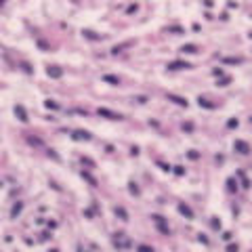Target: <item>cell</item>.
I'll return each mask as SVG.
<instances>
[{
  "label": "cell",
  "mask_w": 252,
  "mask_h": 252,
  "mask_svg": "<svg viewBox=\"0 0 252 252\" xmlns=\"http://www.w3.org/2000/svg\"><path fill=\"white\" fill-rule=\"evenodd\" d=\"M151 221L158 225V231H160V233L170 235V227H168V223H166V218H164V217H160V214H151Z\"/></svg>",
  "instance_id": "6da1fadb"
},
{
  "label": "cell",
  "mask_w": 252,
  "mask_h": 252,
  "mask_svg": "<svg viewBox=\"0 0 252 252\" xmlns=\"http://www.w3.org/2000/svg\"><path fill=\"white\" fill-rule=\"evenodd\" d=\"M97 113H99V116H103V118H107V120H124L122 113H116V112H112V109H107V107H99Z\"/></svg>",
  "instance_id": "7a4b0ae2"
},
{
  "label": "cell",
  "mask_w": 252,
  "mask_h": 252,
  "mask_svg": "<svg viewBox=\"0 0 252 252\" xmlns=\"http://www.w3.org/2000/svg\"><path fill=\"white\" fill-rule=\"evenodd\" d=\"M166 67H168L170 71H179V70H191L193 65H191V63H187V61H170Z\"/></svg>",
  "instance_id": "3957f363"
},
{
  "label": "cell",
  "mask_w": 252,
  "mask_h": 252,
  "mask_svg": "<svg viewBox=\"0 0 252 252\" xmlns=\"http://www.w3.org/2000/svg\"><path fill=\"white\" fill-rule=\"evenodd\" d=\"M233 149H235L238 154H242V155H248V154H250V145H248L246 141H242V139H238L235 143H233Z\"/></svg>",
  "instance_id": "277c9868"
},
{
  "label": "cell",
  "mask_w": 252,
  "mask_h": 252,
  "mask_svg": "<svg viewBox=\"0 0 252 252\" xmlns=\"http://www.w3.org/2000/svg\"><path fill=\"white\" fill-rule=\"evenodd\" d=\"M166 99H168V101H172L175 105H179V107H187V105H189V101L185 97H179V95H172V92H168Z\"/></svg>",
  "instance_id": "5b68a950"
},
{
  "label": "cell",
  "mask_w": 252,
  "mask_h": 252,
  "mask_svg": "<svg viewBox=\"0 0 252 252\" xmlns=\"http://www.w3.org/2000/svg\"><path fill=\"white\" fill-rule=\"evenodd\" d=\"M46 76L53 78V80H59V78L63 76V67H59V65H50V67H46Z\"/></svg>",
  "instance_id": "8992f818"
},
{
  "label": "cell",
  "mask_w": 252,
  "mask_h": 252,
  "mask_svg": "<svg viewBox=\"0 0 252 252\" xmlns=\"http://www.w3.org/2000/svg\"><path fill=\"white\" fill-rule=\"evenodd\" d=\"M70 137H71L74 141H91V139H92V134L88 133V130H74Z\"/></svg>",
  "instance_id": "52a82bcc"
},
{
  "label": "cell",
  "mask_w": 252,
  "mask_h": 252,
  "mask_svg": "<svg viewBox=\"0 0 252 252\" xmlns=\"http://www.w3.org/2000/svg\"><path fill=\"white\" fill-rule=\"evenodd\" d=\"M82 36L86 38V40H92V42H101L105 38V36L97 34V32H92V29H82Z\"/></svg>",
  "instance_id": "ba28073f"
},
{
  "label": "cell",
  "mask_w": 252,
  "mask_h": 252,
  "mask_svg": "<svg viewBox=\"0 0 252 252\" xmlns=\"http://www.w3.org/2000/svg\"><path fill=\"white\" fill-rule=\"evenodd\" d=\"M176 210H179V212H181L185 218H193V210L189 208L185 202H179V204H176Z\"/></svg>",
  "instance_id": "9c48e42d"
},
{
  "label": "cell",
  "mask_w": 252,
  "mask_h": 252,
  "mask_svg": "<svg viewBox=\"0 0 252 252\" xmlns=\"http://www.w3.org/2000/svg\"><path fill=\"white\" fill-rule=\"evenodd\" d=\"M15 116H17V120H19V122H23V124H25V122H28V112H25V107H23V105H15Z\"/></svg>",
  "instance_id": "30bf717a"
},
{
  "label": "cell",
  "mask_w": 252,
  "mask_h": 252,
  "mask_svg": "<svg viewBox=\"0 0 252 252\" xmlns=\"http://www.w3.org/2000/svg\"><path fill=\"white\" fill-rule=\"evenodd\" d=\"M113 244L118 246V248H126V246H130V239H126L124 233H116L113 235Z\"/></svg>",
  "instance_id": "8fae6325"
},
{
  "label": "cell",
  "mask_w": 252,
  "mask_h": 252,
  "mask_svg": "<svg viewBox=\"0 0 252 252\" xmlns=\"http://www.w3.org/2000/svg\"><path fill=\"white\" fill-rule=\"evenodd\" d=\"M134 42L133 40H126V42H120V44H116V46H112V55H118V53H122L124 49H130Z\"/></svg>",
  "instance_id": "7c38bea8"
},
{
  "label": "cell",
  "mask_w": 252,
  "mask_h": 252,
  "mask_svg": "<svg viewBox=\"0 0 252 252\" xmlns=\"http://www.w3.org/2000/svg\"><path fill=\"white\" fill-rule=\"evenodd\" d=\"M101 80L107 84H112V86H120V78L118 76H113V74H103L101 76Z\"/></svg>",
  "instance_id": "4fadbf2b"
},
{
  "label": "cell",
  "mask_w": 252,
  "mask_h": 252,
  "mask_svg": "<svg viewBox=\"0 0 252 252\" xmlns=\"http://www.w3.org/2000/svg\"><path fill=\"white\" fill-rule=\"evenodd\" d=\"M179 50H181L183 55H196V53H197L200 49H197L196 44H183V46H181Z\"/></svg>",
  "instance_id": "5bb4252c"
},
{
  "label": "cell",
  "mask_w": 252,
  "mask_h": 252,
  "mask_svg": "<svg viewBox=\"0 0 252 252\" xmlns=\"http://www.w3.org/2000/svg\"><path fill=\"white\" fill-rule=\"evenodd\" d=\"M80 175H82V179H84V181H88V183H91L92 187H99V181H97V179H95V176L91 175V172H88V170H82Z\"/></svg>",
  "instance_id": "9a60e30c"
},
{
  "label": "cell",
  "mask_w": 252,
  "mask_h": 252,
  "mask_svg": "<svg viewBox=\"0 0 252 252\" xmlns=\"http://www.w3.org/2000/svg\"><path fill=\"white\" fill-rule=\"evenodd\" d=\"M21 210H23V202H15L11 208V218H17L21 214Z\"/></svg>",
  "instance_id": "2e32d148"
},
{
  "label": "cell",
  "mask_w": 252,
  "mask_h": 252,
  "mask_svg": "<svg viewBox=\"0 0 252 252\" xmlns=\"http://www.w3.org/2000/svg\"><path fill=\"white\" fill-rule=\"evenodd\" d=\"M113 212H116V217H118L120 221H124V223L128 221V212H126L122 206H116V208H113Z\"/></svg>",
  "instance_id": "e0dca14e"
},
{
  "label": "cell",
  "mask_w": 252,
  "mask_h": 252,
  "mask_svg": "<svg viewBox=\"0 0 252 252\" xmlns=\"http://www.w3.org/2000/svg\"><path fill=\"white\" fill-rule=\"evenodd\" d=\"M223 63H227V65H239V63H244V59L242 57H223Z\"/></svg>",
  "instance_id": "ac0fdd59"
},
{
  "label": "cell",
  "mask_w": 252,
  "mask_h": 252,
  "mask_svg": "<svg viewBox=\"0 0 252 252\" xmlns=\"http://www.w3.org/2000/svg\"><path fill=\"white\" fill-rule=\"evenodd\" d=\"M44 107H46V109H53V112L61 109V105L57 103V101H53V99H46V101H44Z\"/></svg>",
  "instance_id": "d6986e66"
},
{
  "label": "cell",
  "mask_w": 252,
  "mask_h": 252,
  "mask_svg": "<svg viewBox=\"0 0 252 252\" xmlns=\"http://www.w3.org/2000/svg\"><path fill=\"white\" fill-rule=\"evenodd\" d=\"M197 103H200V107H206V109H217V103H210L208 99H197Z\"/></svg>",
  "instance_id": "ffe728a7"
},
{
  "label": "cell",
  "mask_w": 252,
  "mask_h": 252,
  "mask_svg": "<svg viewBox=\"0 0 252 252\" xmlns=\"http://www.w3.org/2000/svg\"><path fill=\"white\" fill-rule=\"evenodd\" d=\"M238 176L242 179V187H244V189H248V187H250V181L246 179V172H244V170H238Z\"/></svg>",
  "instance_id": "44dd1931"
},
{
  "label": "cell",
  "mask_w": 252,
  "mask_h": 252,
  "mask_svg": "<svg viewBox=\"0 0 252 252\" xmlns=\"http://www.w3.org/2000/svg\"><path fill=\"white\" fill-rule=\"evenodd\" d=\"M128 191H130L133 196H141V189L137 187V183H134V181H130V183H128Z\"/></svg>",
  "instance_id": "7402d4cb"
},
{
  "label": "cell",
  "mask_w": 252,
  "mask_h": 252,
  "mask_svg": "<svg viewBox=\"0 0 252 252\" xmlns=\"http://www.w3.org/2000/svg\"><path fill=\"white\" fill-rule=\"evenodd\" d=\"M28 143L29 145H36V147H44L42 139H38V137H28Z\"/></svg>",
  "instance_id": "603a6c76"
},
{
  "label": "cell",
  "mask_w": 252,
  "mask_h": 252,
  "mask_svg": "<svg viewBox=\"0 0 252 252\" xmlns=\"http://www.w3.org/2000/svg\"><path fill=\"white\" fill-rule=\"evenodd\" d=\"M227 191H238V183H235V179H227Z\"/></svg>",
  "instance_id": "cb8c5ba5"
},
{
  "label": "cell",
  "mask_w": 252,
  "mask_h": 252,
  "mask_svg": "<svg viewBox=\"0 0 252 252\" xmlns=\"http://www.w3.org/2000/svg\"><path fill=\"white\" fill-rule=\"evenodd\" d=\"M80 162H82V164H86V166H91V168L97 166V162L91 160V158H86V155H80Z\"/></svg>",
  "instance_id": "d4e9b609"
},
{
  "label": "cell",
  "mask_w": 252,
  "mask_h": 252,
  "mask_svg": "<svg viewBox=\"0 0 252 252\" xmlns=\"http://www.w3.org/2000/svg\"><path fill=\"white\" fill-rule=\"evenodd\" d=\"M155 164H158V166H160V170H164V172H170V170H172V166H170V164H166V162H162V160H158Z\"/></svg>",
  "instance_id": "484cf974"
},
{
  "label": "cell",
  "mask_w": 252,
  "mask_h": 252,
  "mask_svg": "<svg viewBox=\"0 0 252 252\" xmlns=\"http://www.w3.org/2000/svg\"><path fill=\"white\" fill-rule=\"evenodd\" d=\"M168 32H170V34H185V29H183L181 25H170Z\"/></svg>",
  "instance_id": "4316f807"
},
{
  "label": "cell",
  "mask_w": 252,
  "mask_h": 252,
  "mask_svg": "<svg viewBox=\"0 0 252 252\" xmlns=\"http://www.w3.org/2000/svg\"><path fill=\"white\" fill-rule=\"evenodd\" d=\"M137 252H155L151 246H147V244H139L137 246Z\"/></svg>",
  "instance_id": "83f0119b"
},
{
  "label": "cell",
  "mask_w": 252,
  "mask_h": 252,
  "mask_svg": "<svg viewBox=\"0 0 252 252\" xmlns=\"http://www.w3.org/2000/svg\"><path fill=\"white\" fill-rule=\"evenodd\" d=\"M210 227H212L214 231H218V229H221V221H218L217 217H212V218H210Z\"/></svg>",
  "instance_id": "f1b7e54d"
},
{
  "label": "cell",
  "mask_w": 252,
  "mask_h": 252,
  "mask_svg": "<svg viewBox=\"0 0 252 252\" xmlns=\"http://www.w3.org/2000/svg\"><path fill=\"white\" fill-rule=\"evenodd\" d=\"M229 84H231V76H223L218 80V86H229Z\"/></svg>",
  "instance_id": "f546056e"
},
{
  "label": "cell",
  "mask_w": 252,
  "mask_h": 252,
  "mask_svg": "<svg viewBox=\"0 0 252 252\" xmlns=\"http://www.w3.org/2000/svg\"><path fill=\"white\" fill-rule=\"evenodd\" d=\"M238 126H239L238 118H231V120H227V128H238Z\"/></svg>",
  "instance_id": "4dcf8cb0"
},
{
  "label": "cell",
  "mask_w": 252,
  "mask_h": 252,
  "mask_svg": "<svg viewBox=\"0 0 252 252\" xmlns=\"http://www.w3.org/2000/svg\"><path fill=\"white\" fill-rule=\"evenodd\" d=\"M46 155H49V158H53V160H57V162L61 160V158H59V154H57L55 149H46Z\"/></svg>",
  "instance_id": "1f68e13d"
},
{
  "label": "cell",
  "mask_w": 252,
  "mask_h": 252,
  "mask_svg": "<svg viewBox=\"0 0 252 252\" xmlns=\"http://www.w3.org/2000/svg\"><path fill=\"white\" fill-rule=\"evenodd\" d=\"M172 172H175L176 176H183V175H185V168H183V166H172Z\"/></svg>",
  "instance_id": "d6a6232c"
},
{
  "label": "cell",
  "mask_w": 252,
  "mask_h": 252,
  "mask_svg": "<svg viewBox=\"0 0 252 252\" xmlns=\"http://www.w3.org/2000/svg\"><path fill=\"white\" fill-rule=\"evenodd\" d=\"M187 158H189V160H197V158H200V151L191 149V151H187Z\"/></svg>",
  "instance_id": "836d02e7"
},
{
  "label": "cell",
  "mask_w": 252,
  "mask_h": 252,
  "mask_svg": "<svg viewBox=\"0 0 252 252\" xmlns=\"http://www.w3.org/2000/svg\"><path fill=\"white\" fill-rule=\"evenodd\" d=\"M133 101H137V103H141V105H143V103H147V101H149V99H147L145 95H137V97H134Z\"/></svg>",
  "instance_id": "e575fe53"
},
{
  "label": "cell",
  "mask_w": 252,
  "mask_h": 252,
  "mask_svg": "<svg viewBox=\"0 0 252 252\" xmlns=\"http://www.w3.org/2000/svg\"><path fill=\"white\" fill-rule=\"evenodd\" d=\"M181 128H183V130H187V133H191V130H193V124H191V122H183Z\"/></svg>",
  "instance_id": "d590c367"
},
{
  "label": "cell",
  "mask_w": 252,
  "mask_h": 252,
  "mask_svg": "<svg viewBox=\"0 0 252 252\" xmlns=\"http://www.w3.org/2000/svg\"><path fill=\"white\" fill-rule=\"evenodd\" d=\"M21 70L25 71V74H32V65L29 63H21Z\"/></svg>",
  "instance_id": "8d00e7d4"
},
{
  "label": "cell",
  "mask_w": 252,
  "mask_h": 252,
  "mask_svg": "<svg viewBox=\"0 0 252 252\" xmlns=\"http://www.w3.org/2000/svg\"><path fill=\"white\" fill-rule=\"evenodd\" d=\"M137 11H139V7H137V4H130V7L126 8V13H128V15H133V13H137Z\"/></svg>",
  "instance_id": "74e56055"
},
{
  "label": "cell",
  "mask_w": 252,
  "mask_h": 252,
  "mask_svg": "<svg viewBox=\"0 0 252 252\" xmlns=\"http://www.w3.org/2000/svg\"><path fill=\"white\" fill-rule=\"evenodd\" d=\"M212 74H214L217 78H223V76H225V71L221 70V67H217V70H212Z\"/></svg>",
  "instance_id": "f35d334b"
},
{
  "label": "cell",
  "mask_w": 252,
  "mask_h": 252,
  "mask_svg": "<svg viewBox=\"0 0 252 252\" xmlns=\"http://www.w3.org/2000/svg\"><path fill=\"white\" fill-rule=\"evenodd\" d=\"M38 46H40L42 50H49V49H50V46H49V44H46L44 40H38Z\"/></svg>",
  "instance_id": "ab89813d"
},
{
  "label": "cell",
  "mask_w": 252,
  "mask_h": 252,
  "mask_svg": "<svg viewBox=\"0 0 252 252\" xmlns=\"http://www.w3.org/2000/svg\"><path fill=\"white\" fill-rule=\"evenodd\" d=\"M231 238H233V233H231V231H225V233H223V239H225V242H229Z\"/></svg>",
  "instance_id": "60d3db41"
},
{
  "label": "cell",
  "mask_w": 252,
  "mask_h": 252,
  "mask_svg": "<svg viewBox=\"0 0 252 252\" xmlns=\"http://www.w3.org/2000/svg\"><path fill=\"white\" fill-rule=\"evenodd\" d=\"M227 252H238V244H229L227 246Z\"/></svg>",
  "instance_id": "b9f144b4"
},
{
  "label": "cell",
  "mask_w": 252,
  "mask_h": 252,
  "mask_svg": "<svg viewBox=\"0 0 252 252\" xmlns=\"http://www.w3.org/2000/svg\"><path fill=\"white\" fill-rule=\"evenodd\" d=\"M197 242H202V244H208V238H206V235H202V233H200V235H197Z\"/></svg>",
  "instance_id": "7bdbcfd3"
},
{
  "label": "cell",
  "mask_w": 252,
  "mask_h": 252,
  "mask_svg": "<svg viewBox=\"0 0 252 252\" xmlns=\"http://www.w3.org/2000/svg\"><path fill=\"white\" fill-rule=\"evenodd\" d=\"M130 154H133V155H137V154H139V147H137V145H133V147H130Z\"/></svg>",
  "instance_id": "ee69618b"
},
{
  "label": "cell",
  "mask_w": 252,
  "mask_h": 252,
  "mask_svg": "<svg viewBox=\"0 0 252 252\" xmlns=\"http://www.w3.org/2000/svg\"><path fill=\"white\" fill-rule=\"evenodd\" d=\"M57 227V221H49V229H55Z\"/></svg>",
  "instance_id": "f6af8a7d"
},
{
  "label": "cell",
  "mask_w": 252,
  "mask_h": 252,
  "mask_svg": "<svg viewBox=\"0 0 252 252\" xmlns=\"http://www.w3.org/2000/svg\"><path fill=\"white\" fill-rule=\"evenodd\" d=\"M50 252H59V250H57V248H53V250H50Z\"/></svg>",
  "instance_id": "bcb514c9"
},
{
  "label": "cell",
  "mask_w": 252,
  "mask_h": 252,
  "mask_svg": "<svg viewBox=\"0 0 252 252\" xmlns=\"http://www.w3.org/2000/svg\"><path fill=\"white\" fill-rule=\"evenodd\" d=\"M0 187H2V181H0Z\"/></svg>",
  "instance_id": "7dc6e473"
}]
</instances>
